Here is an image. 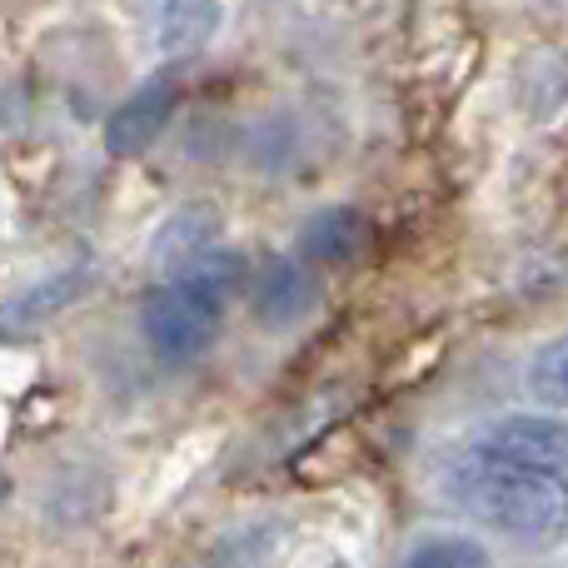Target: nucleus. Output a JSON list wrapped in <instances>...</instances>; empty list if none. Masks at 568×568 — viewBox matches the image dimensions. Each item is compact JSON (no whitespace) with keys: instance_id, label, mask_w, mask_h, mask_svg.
Listing matches in <instances>:
<instances>
[{"instance_id":"1","label":"nucleus","mask_w":568,"mask_h":568,"mask_svg":"<svg viewBox=\"0 0 568 568\" xmlns=\"http://www.w3.org/2000/svg\"><path fill=\"white\" fill-rule=\"evenodd\" d=\"M459 499L479 524L519 544H554L568 534V474L509 469L469 459L459 474Z\"/></svg>"},{"instance_id":"2","label":"nucleus","mask_w":568,"mask_h":568,"mask_svg":"<svg viewBox=\"0 0 568 568\" xmlns=\"http://www.w3.org/2000/svg\"><path fill=\"white\" fill-rule=\"evenodd\" d=\"M225 300L230 294L220 284H210L205 275H190L180 270L170 284L145 294L140 304V329L145 344L160 364H195L210 344L220 339V324H225Z\"/></svg>"},{"instance_id":"3","label":"nucleus","mask_w":568,"mask_h":568,"mask_svg":"<svg viewBox=\"0 0 568 568\" xmlns=\"http://www.w3.org/2000/svg\"><path fill=\"white\" fill-rule=\"evenodd\" d=\"M474 459L509 469L568 474V424L554 414H509L474 439Z\"/></svg>"},{"instance_id":"4","label":"nucleus","mask_w":568,"mask_h":568,"mask_svg":"<svg viewBox=\"0 0 568 568\" xmlns=\"http://www.w3.org/2000/svg\"><path fill=\"white\" fill-rule=\"evenodd\" d=\"M180 105V85L170 70H155L135 95H125L115 105V115L105 120V150L115 160H130V155H145L160 135H165L170 115Z\"/></svg>"},{"instance_id":"5","label":"nucleus","mask_w":568,"mask_h":568,"mask_svg":"<svg viewBox=\"0 0 568 568\" xmlns=\"http://www.w3.org/2000/svg\"><path fill=\"white\" fill-rule=\"evenodd\" d=\"M90 284H95V270L80 260V265L60 270V275L30 284L26 294H16V300L0 304V344H20V339H36L40 329H45L50 320H60V314L70 310L75 300H85Z\"/></svg>"},{"instance_id":"6","label":"nucleus","mask_w":568,"mask_h":568,"mask_svg":"<svg viewBox=\"0 0 568 568\" xmlns=\"http://www.w3.org/2000/svg\"><path fill=\"white\" fill-rule=\"evenodd\" d=\"M314 275L304 260H290V255H275L260 265L255 284H250V314H255V324H265V329H290V324H300L304 314L314 310Z\"/></svg>"},{"instance_id":"7","label":"nucleus","mask_w":568,"mask_h":568,"mask_svg":"<svg viewBox=\"0 0 568 568\" xmlns=\"http://www.w3.org/2000/svg\"><path fill=\"white\" fill-rule=\"evenodd\" d=\"M374 225L359 215L354 205H329V210H314L310 220L300 225L294 235V260L304 265H349L369 250Z\"/></svg>"},{"instance_id":"8","label":"nucleus","mask_w":568,"mask_h":568,"mask_svg":"<svg viewBox=\"0 0 568 568\" xmlns=\"http://www.w3.org/2000/svg\"><path fill=\"white\" fill-rule=\"evenodd\" d=\"M220 20H225L220 0H155V45L185 60L215 40Z\"/></svg>"},{"instance_id":"9","label":"nucleus","mask_w":568,"mask_h":568,"mask_svg":"<svg viewBox=\"0 0 568 568\" xmlns=\"http://www.w3.org/2000/svg\"><path fill=\"white\" fill-rule=\"evenodd\" d=\"M514 95L534 120H549L554 110L568 105V50L539 45L514 70Z\"/></svg>"},{"instance_id":"10","label":"nucleus","mask_w":568,"mask_h":568,"mask_svg":"<svg viewBox=\"0 0 568 568\" xmlns=\"http://www.w3.org/2000/svg\"><path fill=\"white\" fill-rule=\"evenodd\" d=\"M215 230H220V220H215V210H210V205H185V210H175V215H170V225L160 230V240H155L160 265H175V270H180L185 260L205 255L210 240H215Z\"/></svg>"},{"instance_id":"11","label":"nucleus","mask_w":568,"mask_h":568,"mask_svg":"<svg viewBox=\"0 0 568 568\" xmlns=\"http://www.w3.org/2000/svg\"><path fill=\"white\" fill-rule=\"evenodd\" d=\"M529 394L544 409H568V329L539 344V354L529 359Z\"/></svg>"},{"instance_id":"12","label":"nucleus","mask_w":568,"mask_h":568,"mask_svg":"<svg viewBox=\"0 0 568 568\" xmlns=\"http://www.w3.org/2000/svg\"><path fill=\"white\" fill-rule=\"evenodd\" d=\"M399 568H489V554L479 539H454L449 534V539H424Z\"/></svg>"}]
</instances>
